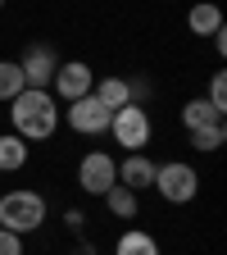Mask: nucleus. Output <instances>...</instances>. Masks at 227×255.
Instances as JSON below:
<instances>
[{
  "mask_svg": "<svg viewBox=\"0 0 227 255\" xmlns=\"http://www.w3.org/2000/svg\"><path fill=\"white\" fill-rule=\"evenodd\" d=\"M9 105H14V110H9V119H14V137H23V141H46V137H55L59 110H55V96H50V91H32V87H23Z\"/></svg>",
  "mask_w": 227,
  "mask_h": 255,
  "instance_id": "obj_1",
  "label": "nucleus"
},
{
  "mask_svg": "<svg viewBox=\"0 0 227 255\" xmlns=\"http://www.w3.org/2000/svg\"><path fill=\"white\" fill-rule=\"evenodd\" d=\"M46 223V201L37 191H5L0 196V228L5 233H37Z\"/></svg>",
  "mask_w": 227,
  "mask_h": 255,
  "instance_id": "obj_2",
  "label": "nucleus"
},
{
  "mask_svg": "<svg viewBox=\"0 0 227 255\" xmlns=\"http://www.w3.org/2000/svg\"><path fill=\"white\" fill-rule=\"evenodd\" d=\"M154 191L164 201H173V205H186V201H196V191H200V173L191 164H182V159H173V164L154 169Z\"/></svg>",
  "mask_w": 227,
  "mask_h": 255,
  "instance_id": "obj_3",
  "label": "nucleus"
},
{
  "mask_svg": "<svg viewBox=\"0 0 227 255\" xmlns=\"http://www.w3.org/2000/svg\"><path fill=\"white\" fill-rule=\"evenodd\" d=\"M109 132H114V141H118V146H127V150H141V146L150 141V114H146L141 105H132V101H127L123 110H114V119H109Z\"/></svg>",
  "mask_w": 227,
  "mask_h": 255,
  "instance_id": "obj_4",
  "label": "nucleus"
},
{
  "mask_svg": "<svg viewBox=\"0 0 227 255\" xmlns=\"http://www.w3.org/2000/svg\"><path fill=\"white\" fill-rule=\"evenodd\" d=\"M77 182H82V191H91V196H105V191L118 182V164H114L109 155L95 150V155H86L82 164H77Z\"/></svg>",
  "mask_w": 227,
  "mask_h": 255,
  "instance_id": "obj_5",
  "label": "nucleus"
},
{
  "mask_svg": "<svg viewBox=\"0 0 227 255\" xmlns=\"http://www.w3.org/2000/svg\"><path fill=\"white\" fill-rule=\"evenodd\" d=\"M18 69H23V82H27L32 91H46V87L55 82L59 59H55V50H46V46H27V55L18 59Z\"/></svg>",
  "mask_w": 227,
  "mask_h": 255,
  "instance_id": "obj_6",
  "label": "nucleus"
},
{
  "mask_svg": "<svg viewBox=\"0 0 227 255\" xmlns=\"http://www.w3.org/2000/svg\"><path fill=\"white\" fill-rule=\"evenodd\" d=\"M109 119H114V110H105L95 96H82V101L69 105V128H77V132H86V137L109 132Z\"/></svg>",
  "mask_w": 227,
  "mask_h": 255,
  "instance_id": "obj_7",
  "label": "nucleus"
},
{
  "mask_svg": "<svg viewBox=\"0 0 227 255\" xmlns=\"http://www.w3.org/2000/svg\"><path fill=\"white\" fill-rule=\"evenodd\" d=\"M91 87H95V78H91V69L82 59H69V64H59L55 69V91L64 96V101H82V96H91Z\"/></svg>",
  "mask_w": 227,
  "mask_h": 255,
  "instance_id": "obj_8",
  "label": "nucleus"
},
{
  "mask_svg": "<svg viewBox=\"0 0 227 255\" xmlns=\"http://www.w3.org/2000/svg\"><path fill=\"white\" fill-rule=\"evenodd\" d=\"M154 159H146L141 150H132V155H127L123 159V164H118V182L127 187V191H141V187H154Z\"/></svg>",
  "mask_w": 227,
  "mask_h": 255,
  "instance_id": "obj_9",
  "label": "nucleus"
},
{
  "mask_svg": "<svg viewBox=\"0 0 227 255\" xmlns=\"http://www.w3.org/2000/svg\"><path fill=\"white\" fill-rule=\"evenodd\" d=\"M186 23H191V32H200V37L223 32V14H218V5H209V0H200V5L186 14Z\"/></svg>",
  "mask_w": 227,
  "mask_h": 255,
  "instance_id": "obj_10",
  "label": "nucleus"
},
{
  "mask_svg": "<svg viewBox=\"0 0 227 255\" xmlns=\"http://www.w3.org/2000/svg\"><path fill=\"white\" fill-rule=\"evenodd\" d=\"M114 255H159V246H154V237H150V233H141V228H127V233L118 237Z\"/></svg>",
  "mask_w": 227,
  "mask_h": 255,
  "instance_id": "obj_11",
  "label": "nucleus"
},
{
  "mask_svg": "<svg viewBox=\"0 0 227 255\" xmlns=\"http://www.w3.org/2000/svg\"><path fill=\"white\" fill-rule=\"evenodd\" d=\"M91 96H95L105 110H123V105H127V82H123V78H100Z\"/></svg>",
  "mask_w": 227,
  "mask_h": 255,
  "instance_id": "obj_12",
  "label": "nucleus"
},
{
  "mask_svg": "<svg viewBox=\"0 0 227 255\" xmlns=\"http://www.w3.org/2000/svg\"><path fill=\"white\" fill-rule=\"evenodd\" d=\"M182 123H186V132H191V128H209V123H223V114H218L209 101H186V105H182Z\"/></svg>",
  "mask_w": 227,
  "mask_h": 255,
  "instance_id": "obj_13",
  "label": "nucleus"
},
{
  "mask_svg": "<svg viewBox=\"0 0 227 255\" xmlns=\"http://www.w3.org/2000/svg\"><path fill=\"white\" fill-rule=\"evenodd\" d=\"M27 164V141L23 137H0V173H9V169H23Z\"/></svg>",
  "mask_w": 227,
  "mask_h": 255,
  "instance_id": "obj_14",
  "label": "nucleus"
},
{
  "mask_svg": "<svg viewBox=\"0 0 227 255\" xmlns=\"http://www.w3.org/2000/svg\"><path fill=\"white\" fill-rule=\"evenodd\" d=\"M105 205H109L114 219H132V214H137V191H127L123 182H114V187L105 191Z\"/></svg>",
  "mask_w": 227,
  "mask_h": 255,
  "instance_id": "obj_15",
  "label": "nucleus"
},
{
  "mask_svg": "<svg viewBox=\"0 0 227 255\" xmlns=\"http://www.w3.org/2000/svg\"><path fill=\"white\" fill-rule=\"evenodd\" d=\"M23 87H27V82H23L18 59H0V101H14Z\"/></svg>",
  "mask_w": 227,
  "mask_h": 255,
  "instance_id": "obj_16",
  "label": "nucleus"
},
{
  "mask_svg": "<svg viewBox=\"0 0 227 255\" xmlns=\"http://www.w3.org/2000/svg\"><path fill=\"white\" fill-rule=\"evenodd\" d=\"M227 141V128L223 123H209V128H191V146L196 150H218Z\"/></svg>",
  "mask_w": 227,
  "mask_h": 255,
  "instance_id": "obj_17",
  "label": "nucleus"
},
{
  "mask_svg": "<svg viewBox=\"0 0 227 255\" xmlns=\"http://www.w3.org/2000/svg\"><path fill=\"white\" fill-rule=\"evenodd\" d=\"M209 105H214L218 114L227 110V78H223V73H214V78H209Z\"/></svg>",
  "mask_w": 227,
  "mask_h": 255,
  "instance_id": "obj_18",
  "label": "nucleus"
},
{
  "mask_svg": "<svg viewBox=\"0 0 227 255\" xmlns=\"http://www.w3.org/2000/svg\"><path fill=\"white\" fill-rule=\"evenodd\" d=\"M0 255H23V237H18V233H5V228H0Z\"/></svg>",
  "mask_w": 227,
  "mask_h": 255,
  "instance_id": "obj_19",
  "label": "nucleus"
},
{
  "mask_svg": "<svg viewBox=\"0 0 227 255\" xmlns=\"http://www.w3.org/2000/svg\"><path fill=\"white\" fill-rule=\"evenodd\" d=\"M0 9H5V0H0Z\"/></svg>",
  "mask_w": 227,
  "mask_h": 255,
  "instance_id": "obj_20",
  "label": "nucleus"
}]
</instances>
